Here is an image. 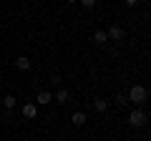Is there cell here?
Wrapping results in <instances>:
<instances>
[{"mask_svg":"<svg viewBox=\"0 0 151 141\" xmlns=\"http://www.w3.org/2000/svg\"><path fill=\"white\" fill-rule=\"evenodd\" d=\"M126 98H129V103H134V106H144L146 98H149V91H146V86H141V83H134V86L129 88V93H126Z\"/></svg>","mask_w":151,"mask_h":141,"instance_id":"cell-1","label":"cell"},{"mask_svg":"<svg viewBox=\"0 0 151 141\" xmlns=\"http://www.w3.org/2000/svg\"><path fill=\"white\" fill-rule=\"evenodd\" d=\"M146 121H149L146 111H144V109H139V106H134V111L129 114V126H134V129H144Z\"/></svg>","mask_w":151,"mask_h":141,"instance_id":"cell-2","label":"cell"},{"mask_svg":"<svg viewBox=\"0 0 151 141\" xmlns=\"http://www.w3.org/2000/svg\"><path fill=\"white\" fill-rule=\"evenodd\" d=\"M106 38H108V40H116V43H119V40H124V28L116 25V23H113V25H108V28H106Z\"/></svg>","mask_w":151,"mask_h":141,"instance_id":"cell-3","label":"cell"},{"mask_svg":"<svg viewBox=\"0 0 151 141\" xmlns=\"http://www.w3.org/2000/svg\"><path fill=\"white\" fill-rule=\"evenodd\" d=\"M20 114H23V119H28V121H35V119H38V106H35V103H23Z\"/></svg>","mask_w":151,"mask_h":141,"instance_id":"cell-4","label":"cell"},{"mask_svg":"<svg viewBox=\"0 0 151 141\" xmlns=\"http://www.w3.org/2000/svg\"><path fill=\"white\" fill-rule=\"evenodd\" d=\"M53 103V93L50 91H38L35 93V106H50Z\"/></svg>","mask_w":151,"mask_h":141,"instance_id":"cell-5","label":"cell"},{"mask_svg":"<svg viewBox=\"0 0 151 141\" xmlns=\"http://www.w3.org/2000/svg\"><path fill=\"white\" fill-rule=\"evenodd\" d=\"M53 101L58 103V106H65V103L70 101V91H68V88H58L55 96H53Z\"/></svg>","mask_w":151,"mask_h":141,"instance_id":"cell-6","label":"cell"},{"mask_svg":"<svg viewBox=\"0 0 151 141\" xmlns=\"http://www.w3.org/2000/svg\"><path fill=\"white\" fill-rule=\"evenodd\" d=\"M86 121H88V116L83 114V111H73V116H70V124H73L76 129H81V126H86Z\"/></svg>","mask_w":151,"mask_h":141,"instance_id":"cell-7","label":"cell"},{"mask_svg":"<svg viewBox=\"0 0 151 141\" xmlns=\"http://www.w3.org/2000/svg\"><path fill=\"white\" fill-rule=\"evenodd\" d=\"M30 58H28V55H18V58H15V68L18 70H23V73H25V70H30Z\"/></svg>","mask_w":151,"mask_h":141,"instance_id":"cell-8","label":"cell"},{"mask_svg":"<svg viewBox=\"0 0 151 141\" xmlns=\"http://www.w3.org/2000/svg\"><path fill=\"white\" fill-rule=\"evenodd\" d=\"M93 111H96V114H106L108 111V101L106 98H93Z\"/></svg>","mask_w":151,"mask_h":141,"instance_id":"cell-9","label":"cell"},{"mask_svg":"<svg viewBox=\"0 0 151 141\" xmlns=\"http://www.w3.org/2000/svg\"><path fill=\"white\" fill-rule=\"evenodd\" d=\"M3 109H5V111H13V109H15V96H13V93L3 96Z\"/></svg>","mask_w":151,"mask_h":141,"instance_id":"cell-10","label":"cell"},{"mask_svg":"<svg viewBox=\"0 0 151 141\" xmlns=\"http://www.w3.org/2000/svg\"><path fill=\"white\" fill-rule=\"evenodd\" d=\"M93 43H96V45H106V43H108L106 30H96V33H93Z\"/></svg>","mask_w":151,"mask_h":141,"instance_id":"cell-11","label":"cell"},{"mask_svg":"<svg viewBox=\"0 0 151 141\" xmlns=\"http://www.w3.org/2000/svg\"><path fill=\"white\" fill-rule=\"evenodd\" d=\"M126 103H129L126 93H116V106H126Z\"/></svg>","mask_w":151,"mask_h":141,"instance_id":"cell-12","label":"cell"},{"mask_svg":"<svg viewBox=\"0 0 151 141\" xmlns=\"http://www.w3.org/2000/svg\"><path fill=\"white\" fill-rule=\"evenodd\" d=\"M78 3H81V5L86 8V10H91V8H96V0H78Z\"/></svg>","mask_w":151,"mask_h":141,"instance_id":"cell-13","label":"cell"},{"mask_svg":"<svg viewBox=\"0 0 151 141\" xmlns=\"http://www.w3.org/2000/svg\"><path fill=\"white\" fill-rule=\"evenodd\" d=\"M50 83H53V86H60V76H58V73H53V76H50Z\"/></svg>","mask_w":151,"mask_h":141,"instance_id":"cell-14","label":"cell"},{"mask_svg":"<svg viewBox=\"0 0 151 141\" xmlns=\"http://www.w3.org/2000/svg\"><path fill=\"white\" fill-rule=\"evenodd\" d=\"M124 3H126V8H136V5L141 3V0H124Z\"/></svg>","mask_w":151,"mask_h":141,"instance_id":"cell-15","label":"cell"},{"mask_svg":"<svg viewBox=\"0 0 151 141\" xmlns=\"http://www.w3.org/2000/svg\"><path fill=\"white\" fill-rule=\"evenodd\" d=\"M65 3H70V5H73V3H78V0H65Z\"/></svg>","mask_w":151,"mask_h":141,"instance_id":"cell-16","label":"cell"}]
</instances>
